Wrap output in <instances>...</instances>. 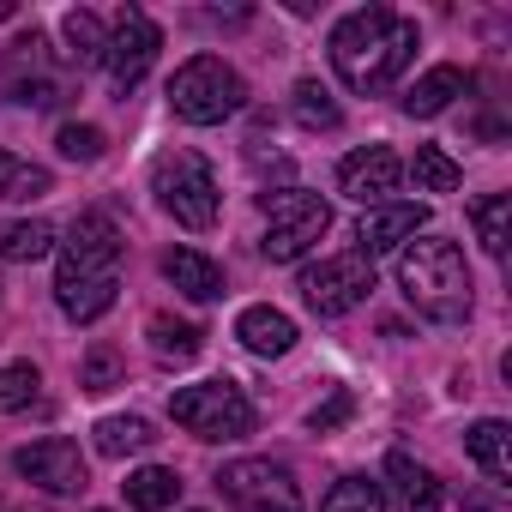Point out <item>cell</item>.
<instances>
[{"mask_svg":"<svg viewBox=\"0 0 512 512\" xmlns=\"http://www.w3.org/2000/svg\"><path fill=\"white\" fill-rule=\"evenodd\" d=\"M398 290H404V302L422 320L464 326L470 320V266H464V247L446 241V235L404 241V253H398Z\"/></svg>","mask_w":512,"mask_h":512,"instance_id":"obj_3","label":"cell"},{"mask_svg":"<svg viewBox=\"0 0 512 512\" xmlns=\"http://www.w3.org/2000/svg\"><path fill=\"white\" fill-rule=\"evenodd\" d=\"M13 470H19L25 482H37L43 494H61V500L91 488L85 452H79V440H67V434H49V440H31V446H19V452H13Z\"/></svg>","mask_w":512,"mask_h":512,"instance_id":"obj_11","label":"cell"},{"mask_svg":"<svg viewBox=\"0 0 512 512\" xmlns=\"http://www.w3.org/2000/svg\"><path fill=\"white\" fill-rule=\"evenodd\" d=\"M157 49H163V31L151 25V13L121 7L115 25H109V43H103V73H109V85H115V91H133V85L151 73Z\"/></svg>","mask_w":512,"mask_h":512,"instance_id":"obj_10","label":"cell"},{"mask_svg":"<svg viewBox=\"0 0 512 512\" xmlns=\"http://www.w3.org/2000/svg\"><path fill=\"white\" fill-rule=\"evenodd\" d=\"M416 43H422V31H416V19H404V13H392V7H356V13H344L338 25H332V67H338V79L350 85V91H362V97H380V91H392L398 85V73L416 61Z\"/></svg>","mask_w":512,"mask_h":512,"instance_id":"obj_1","label":"cell"},{"mask_svg":"<svg viewBox=\"0 0 512 512\" xmlns=\"http://www.w3.org/2000/svg\"><path fill=\"white\" fill-rule=\"evenodd\" d=\"M350 410H356V398H350L344 386H332V398H326L320 410H308V428H314V434H332V428L350 422Z\"/></svg>","mask_w":512,"mask_h":512,"instance_id":"obj_32","label":"cell"},{"mask_svg":"<svg viewBox=\"0 0 512 512\" xmlns=\"http://www.w3.org/2000/svg\"><path fill=\"white\" fill-rule=\"evenodd\" d=\"M103 127H91V121H67L61 133H55V151L67 157V163H97L103 157Z\"/></svg>","mask_w":512,"mask_h":512,"instance_id":"obj_30","label":"cell"},{"mask_svg":"<svg viewBox=\"0 0 512 512\" xmlns=\"http://www.w3.org/2000/svg\"><path fill=\"white\" fill-rule=\"evenodd\" d=\"M121 488H127V506H133V512H169V506L181 500V476H175V470H163V464L133 470Z\"/></svg>","mask_w":512,"mask_h":512,"instance_id":"obj_22","label":"cell"},{"mask_svg":"<svg viewBox=\"0 0 512 512\" xmlns=\"http://www.w3.org/2000/svg\"><path fill=\"white\" fill-rule=\"evenodd\" d=\"M55 247V223L49 217H25V223H0V260L13 266H31Z\"/></svg>","mask_w":512,"mask_h":512,"instance_id":"obj_23","label":"cell"},{"mask_svg":"<svg viewBox=\"0 0 512 512\" xmlns=\"http://www.w3.org/2000/svg\"><path fill=\"white\" fill-rule=\"evenodd\" d=\"M49 187H55V175H49L43 163H31V157H13V151H0V199L25 205V199H43Z\"/></svg>","mask_w":512,"mask_h":512,"instance_id":"obj_24","label":"cell"},{"mask_svg":"<svg viewBox=\"0 0 512 512\" xmlns=\"http://www.w3.org/2000/svg\"><path fill=\"white\" fill-rule=\"evenodd\" d=\"M13 19V0H0V25H7Z\"/></svg>","mask_w":512,"mask_h":512,"instance_id":"obj_33","label":"cell"},{"mask_svg":"<svg viewBox=\"0 0 512 512\" xmlns=\"http://www.w3.org/2000/svg\"><path fill=\"white\" fill-rule=\"evenodd\" d=\"M235 338H241L253 356L272 362V356H290V350H296V320H290L284 308H266V302H260V308H241V314H235Z\"/></svg>","mask_w":512,"mask_h":512,"instance_id":"obj_14","label":"cell"},{"mask_svg":"<svg viewBox=\"0 0 512 512\" xmlns=\"http://www.w3.org/2000/svg\"><path fill=\"white\" fill-rule=\"evenodd\" d=\"M368 290H374V260H362V253H332V260L302 272V302L320 320H338V314L362 308Z\"/></svg>","mask_w":512,"mask_h":512,"instance_id":"obj_9","label":"cell"},{"mask_svg":"<svg viewBox=\"0 0 512 512\" xmlns=\"http://www.w3.org/2000/svg\"><path fill=\"white\" fill-rule=\"evenodd\" d=\"M410 169H416V187L422 193H458V181H464V169L440 145H416V163Z\"/></svg>","mask_w":512,"mask_h":512,"instance_id":"obj_28","label":"cell"},{"mask_svg":"<svg viewBox=\"0 0 512 512\" xmlns=\"http://www.w3.org/2000/svg\"><path fill=\"white\" fill-rule=\"evenodd\" d=\"M79 386H85V392H115V386H121V356H115L109 344H91L85 362H79Z\"/></svg>","mask_w":512,"mask_h":512,"instance_id":"obj_31","label":"cell"},{"mask_svg":"<svg viewBox=\"0 0 512 512\" xmlns=\"http://www.w3.org/2000/svg\"><path fill=\"white\" fill-rule=\"evenodd\" d=\"M37 386H43V374L31 362H0V416L37 404Z\"/></svg>","mask_w":512,"mask_h":512,"instance_id":"obj_29","label":"cell"},{"mask_svg":"<svg viewBox=\"0 0 512 512\" xmlns=\"http://www.w3.org/2000/svg\"><path fill=\"white\" fill-rule=\"evenodd\" d=\"M169 416L175 428H187L193 440H247L253 422H260V410H253V398L223 374V380H199V386H181L169 398Z\"/></svg>","mask_w":512,"mask_h":512,"instance_id":"obj_4","label":"cell"},{"mask_svg":"<svg viewBox=\"0 0 512 512\" xmlns=\"http://www.w3.org/2000/svg\"><path fill=\"white\" fill-rule=\"evenodd\" d=\"M241 103H247V85H241V73H235L229 61H217V55H193V61H181L175 79H169V109H175L187 127H217V121H229Z\"/></svg>","mask_w":512,"mask_h":512,"instance_id":"obj_5","label":"cell"},{"mask_svg":"<svg viewBox=\"0 0 512 512\" xmlns=\"http://www.w3.org/2000/svg\"><path fill=\"white\" fill-rule=\"evenodd\" d=\"M163 278H169L187 302H217V296H223V266L205 260L199 247H169V253H163Z\"/></svg>","mask_w":512,"mask_h":512,"instance_id":"obj_15","label":"cell"},{"mask_svg":"<svg viewBox=\"0 0 512 512\" xmlns=\"http://www.w3.org/2000/svg\"><path fill=\"white\" fill-rule=\"evenodd\" d=\"M386 482L404 512H440V476L428 464H416L410 452H386Z\"/></svg>","mask_w":512,"mask_h":512,"instance_id":"obj_17","label":"cell"},{"mask_svg":"<svg viewBox=\"0 0 512 512\" xmlns=\"http://www.w3.org/2000/svg\"><path fill=\"white\" fill-rule=\"evenodd\" d=\"M320 512H386V482H374V476H344V482L320 500Z\"/></svg>","mask_w":512,"mask_h":512,"instance_id":"obj_26","label":"cell"},{"mask_svg":"<svg viewBox=\"0 0 512 512\" xmlns=\"http://www.w3.org/2000/svg\"><path fill=\"white\" fill-rule=\"evenodd\" d=\"M464 452L482 464L488 482H512V428H506L500 416L470 422V428H464Z\"/></svg>","mask_w":512,"mask_h":512,"instance_id":"obj_18","label":"cell"},{"mask_svg":"<svg viewBox=\"0 0 512 512\" xmlns=\"http://www.w3.org/2000/svg\"><path fill=\"white\" fill-rule=\"evenodd\" d=\"M151 193H157V205L181 229H211L217 223V205H223L217 175H211V163L199 151H163L151 163Z\"/></svg>","mask_w":512,"mask_h":512,"instance_id":"obj_7","label":"cell"},{"mask_svg":"<svg viewBox=\"0 0 512 512\" xmlns=\"http://www.w3.org/2000/svg\"><path fill=\"white\" fill-rule=\"evenodd\" d=\"M217 494L235 512H302V482L290 464L272 458H235L217 470Z\"/></svg>","mask_w":512,"mask_h":512,"instance_id":"obj_8","label":"cell"},{"mask_svg":"<svg viewBox=\"0 0 512 512\" xmlns=\"http://www.w3.org/2000/svg\"><path fill=\"white\" fill-rule=\"evenodd\" d=\"M464 91H470V73H464V67H428V73L404 91V115H410V121H434V115H446Z\"/></svg>","mask_w":512,"mask_h":512,"instance_id":"obj_16","label":"cell"},{"mask_svg":"<svg viewBox=\"0 0 512 512\" xmlns=\"http://www.w3.org/2000/svg\"><path fill=\"white\" fill-rule=\"evenodd\" d=\"M404 187V157L392 145H362L338 163V193H350L356 205H392V193Z\"/></svg>","mask_w":512,"mask_h":512,"instance_id":"obj_12","label":"cell"},{"mask_svg":"<svg viewBox=\"0 0 512 512\" xmlns=\"http://www.w3.org/2000/svg\"><path fill=\"white\" fill-rule=\"evenodd\" d=\"M61 37H67V55H73L79 67H97V61H103V43H109V25H103L91 7H73V13L61 19Z\"/></svg>","mask_w":512,"mask_h":512,"instance_id":"obj_25","label":"cell"},{"mask_svg":"<svg viewBox=\"0 0 512 512\" xmlns=\"http://www.w3.org/2000/svg\"><path fill=\"white\" fill-rule=\"evenodd\" d=\"M296 121H302L308 133H332V127L344 121V109L332 103V91H326L320 79H302V85H296Z\"/></svg>","mask_w":512,"mask_h":512,"instance_id":"obj_27","label":"cell"},{"mask_svg":"<svg viewBox=\"0 0 512 512\" xmlns=\"http://www.w3.org/2000/svg\"><path fill=\"white\" fill-rule=\"evenodd\" d=\"M428 223V205H374V211H362V223H356V253L362 260H374V253H392V247H404V241H416V229Z\"/></svg>","mask_w":512,"mask_h":512,"instance_id":"obj_13","label":"cell"},{"mask_svg":"<svg viewBox=\"0 0 512 512\" xmlns=\"http://www.w3.org/2000/svg\"><path fill=\"white\" fill-rule=\"evenodd\" d=\"M91 434H97V452L103 458H133V452H151L157 446V428L145 416H103Z\"/></svg>","mask_w":512,"mask_h":512,"instance_id":"obj_21","label":"cell"},{"mask_svg":"<svg viewBox=\"0 0 512 512\" xmlns=\"http://www.w3.org/2000/svg\"><path fill=\"white\" fill-rule=\"evenodd\" d=\"M260 211H266V235H260V253L272 266H290L332 229V205L308 187H278V193H260Z\"/></svg>","mask_w":512,"mask_h":512,"instance_id":"obj_6","label":"cell"},{"mask_svg":"<svg viewBox=\"0 0 512 512\" xmlns=\"http://www.w3.org/2000/svg\"><path fill=\"white\" fill-rule=\"evenodd\" d=\"M121 290V229L109 211H79L67 241H61V266H55V302L67 320L91 326L115 308Z\"/></svg>","mask_w":512,"mask_h":512,"instance_id":"obj_2","label":"cell"},{"mask_svg":"<svg viewBox=\"0 0 512 512\" xmlns=\"http://www.w3.org/2000/svg\"><path fill=\"white\" fill-rule=\"evenodd\" d=\"M145 338H151V356H157L163 368H181V362H193V356L205 350V332H199L193 320H175V314H151Z\"/></svg>","mask_w":512,"mask_h":512,"instance_id":"obj_19","label":"cell"},{"mask_svg":"<svg viewBox=\"0 0 512 512\" xmlns=\"http://www.w3.org/2000/svg\"><path fill=\"white\" fill-rule=\"evenodd\" d=\"M470 223H476L482 253L506 260V241H512V193H482V199H470Z\"/></svg>","mask_w":512,"mask_h":512,"instance_id":"obj_20","label":"cell"}]
</instances>
